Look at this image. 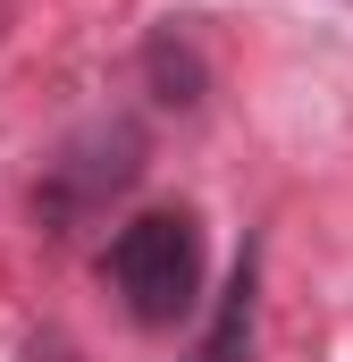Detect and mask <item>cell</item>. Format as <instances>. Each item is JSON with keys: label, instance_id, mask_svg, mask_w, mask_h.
I'll return each mask as SVG.
<instances>
[{"label": "cell", "instance_id": "cell-2", "mask_svg": "<svg viewBox=\"0 0 353 362\" xmlns=\"http://www.w3.org/2000/svg\"><path fill=\"white\" fill-rule=\"evenodd\" d=\"M135 169H143V135H135V127H118V118H109V127H85V135L42 169V185H34L42 228H51V236H68V219H85L92 202H109Z\"/></svg>", "mask_w": 353, "mask_h": 362}, {"label": "cell", "instance_id": "cell-4", "mask_svg": "<svg viewBox=\"0 0 353 362\" xmlns=\"http://www.w3.org/2000/svg\"><path fill=\"white\" fill-rule=\"evenodd\" d=\"M143 85L160 93L169 110H202V93H210V68H202L193 34H176V25H160V34L143 42Z\"/></svg>", "mask_w": 353, "mask_h": 362}, {"label": "cell", "instance_id": "cell-3", "mask_svg": "<svg viewBox=\"0 0 353 362\" xmlns=\"http://www.w3.org/2000/svg\"><path fill=\"white\" fill-rule=\"evenodd\" d=\"M253 295H261V253L244 245V262H236V278H227V295H219L202 346H193L185 362H244V346H253Z\"/></svg>", "mask_w": 353, "mask_h": 362}, {"label": "cell", "instance_id": "cell-1", "mask_svg": "<svg viewBox=\"0 0 353 362\" xmlns=\"http://www.w3.org/2000/svg\"><path fill=\"white\" fill-rule=\"evenodd\" d=\"M109 286L135 329H176L202 303V236L185 211H143L109 245Z\"/></svg>", "mask_w": 353, "mask_h": 362}]
</instances>
